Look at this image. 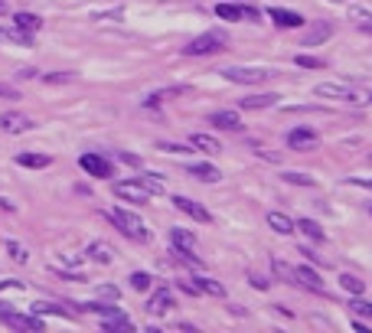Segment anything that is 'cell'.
Instances as JSON below:
<instances>
[{
    "label": "cell",
    "mask_w": 372,
    "mask_h": 333,
    "mask_svg": "<svg viewBox=\"0 0 372 333\" xmlns=\"http://www.w3.org/2000/svg\"><path fill=\"white\" fill-rule=\"evenodd\" d=\"M62 261H66V265H78V261H82V255H62Z\"/></svg>",
    "instance_id": "cell-46"
},
{
    "label": "cell",
    "mask_w": 372,
    "mask_h": 333,
    "mask_svg": "<svg viewBox=\"0 0 372 333\" xmlns=\"http://www.w3.org/2000/svg\"><path fill=\"white\" fill-rule=\"evenodd\" d=\"M190 144L196 147V151H202V154H219V151H222V144L216 141L212 134H193Z\"/></svg>",
    "instance_id": "cell-22"
},
{
    "label": "cell",
    "mask_w": 372,
    "mask_h": 333,
    "mask_svg": "<svg viewBox=\"0 0 372 333\" xmlns=\"http://www.w3.org/2000/svg\"><path fill=\"white\" fill-rule=\"evenodd\" d=\"M330 36H333V23H330V20H317L314 27H310V33H307L304 46H320V43Z\"/></svg>",
    "instance_id": "cell-15"
},
{
    "label": "cell",
    "mask_w": 372,
    "mask_h": 333,
    "mask_svg": "<svg viewBox=\"0 0 372 333\" xmlns=\"http://www.w3.org/2000/svg\"><path fill=\"white\" fill-rule=\"evenodd\" d=\"M0 36L13 39V43H20V46H33V33H27V29H0Z\"/></svg>",
    "instance_id": "cell-28"
},
{
    "label": "cell",
    "mask_w": 372,
    "mask_h": 333,
    "mask_svg": "<svg viewBox=\"0 0 372 333\" xmlns=\"http://www.w3.org/2000/svg\"><path fill=\"white\" fill-rule=\"evenodd\" d=\"M186 173L190 177H196V180H202V183H219L222 180V173L212 167V163H190L186 167Z\"/></svg>",
    "instance_id": "cell-16"
},
{
    "label": "cell",
    "mask_w": 372,
    "mask_h": 333,
    "mask_svg": "<svg viewBox=\"0 0 372 333\" xmlns=\"http://www.w3.org/2000/svg\"><path fill=\"white\" fill-rule=\"evenodd\" d=\"M173 206L180 212H186V216L196 222H212V212L206 210V206H200L196 200H190V196H173Z\"/></svg>",
    "instance_id": "cell-9"
},
{
    "label": "cell",
    "mask_w": 372,
    "mask_h": 333,
    "mask_svg": "<svg viewBox=\"0 0 372 333\" xmlns=\"http://www.w3.org/2000/svg\"><path fill=\"white\" fill-rule=\"evenodd\" d=\"M85 255L92 258V261H98V265H111V261H115V248L108 245V242H92Z\"/></svg>",
    "instance_id": "cell-17"
},
{
    "label": "cell",
    "mask_w": 372,
    "mask_h": 333,
    "mask_svg": "<svg viewBox=\"0 0 372 333\" xmlns=\"http://www.w3.org/2000/svg\"><path fill=\"white\" fill-rule=\"evenodd\" d=\"M209 124H212V128H219V131H242V118H239V111H232V108L212 111Z\"/></svg>",
    "instance_id": "cell-12"
},
{
    "label": "cell",
    "mask_w": 372,
    "mask_h": 333,
    "mask_svg": "<svg viewBox=\"0 0 372 333\" xmlns=\"http://www.w3.org/2000/svg\"><path fill=\"white\" fill-rule=\"evenodd\" d=\"M33 314H56V317H69L62 307L56 304H46V301H39V304H33Z\"/></svg>",
    "instance_id": "cell-37"
},
{
    "label": "cell",
    "mask_w": 372,
    "mask_h": 333,
    "mask_svg": "<svg viewBox=\"0 0 372 333\" xmlns=\"http://www.w3.org/2000/svg\"><path fill=\"white\" fill-rule=\"evenodd\" d=\"M284 180L287 183H297V186H317L314 177H307V173H297V170H284Z\"/></svg>",
    "instance_id": "cell-31"
},
{
    "label": "cell",
    "mask_w": 372,
    "mask_h": 333,
    "mask_svg": "<svg viewBox=\"0 0 372 333\" xmlns=\"http://www.w3.org/2000/svg\"><path fill=\"white\" fill-rule=\"evenodd\" d=\"M157 147H160V151H167V154H190V147H183V144H157Z\"/></svg>",
    "instance_id": "cell-40"
},
{
    "label": "cell",
    "mask_w": 372,
    "mask_h": 333,
    "mask_svg": "<svg viewBox=\"0 0 372 333\" xmlns=\"http://www.w3.org/2000/svg\"><path fill=\"white\" fill-rule=\"evenodd\" d=\"M115 196L118 200H128V203H147L151 200V193L144 190L137 180H118L115 183Z\"/></svg>",
    "instance_id": "cell-8"
},
{
    "label": "cell",
    "mask_w": 372,
    "mask_h": 333,
    "mask_svg": "<svg viewBox=\"0 0 372 333\" xmlns=\"http://www.w3.org/2000/svg\"><path fill=\"white\" fill-rule=\"evenodd\" d=\"M0 287H17V291H20L23 285H20V281H10V278H7V281H0Z\"/></svg>",
    "instance_id": "cell-48"
},
{
    "label": "cell",
    "mask_w": 372,
    "mask_h": 333,
    "mask_svg": "<svg viewBox=\"0 0 372 333\" xmlns=\"http://www.w3.org/2000/svg\"><path fill=\"white\" fill-rule=\"evenodd\" d=\"M78 167H82L88 177H102V180L115 177L111 161H108V157H102V154H82V157H78Z\"/></svg>",
    "instance_id": "cell-6"
},
{
    "label": "cell",
    "mask_w": 372,
    "mask_h": 333,
    "mask_svg": "<svg viewBox=\"0 0 372 333\" xmlns=\"http://www.w3.org/2000/svg\"><path fill=\"white\" fill-rule=\"evenodd\" d=\"M121 161H124V163H131V167H137V163H141L137 157H134V154H121Z\"/></svg>",
    "instance_id": "cell-45"
},
{
    "label": "cell",
    "mask_w": 372,
    "mask_h": 333,
    "mask_svg": "<svg viewBox=\"0 0 372 333\" xmlns=\"http://www.w3.org/2000/svg\"><path fill=\"white\" fill-rule=\"evenodd\" d=\"M98 294H102V297H111V301H115V297H118V287L105 285V287H102V291H98Z\"/></svg>",
    "instance_id": "cell-44"
},
{
    "label": "cell",
    "mask_w": 372,
    "mask_h": 333,
    "mask_svg": "<svg viewBox=\"0 0 372 333\" xmlns=\"http://www.w3.org/2000/svg\"><path fill=\"white\" fill-rule=\"evenodd\" d=\"M0 98H20V92L13 86H0Z\"/></svg>",
    "instance_id": "cell-43"
},
{
    "label": "cell",
    "mask_w": 372,
    "mask_h": 333,
    "mask_svg": "<svg viewBox=\"0 0 372 333\" xmlns=\"http://www.w3.org/2000/svg\"><path fill=\"white\" fill-rule=\"evenodd\" d=\"M222 76L229 79V82H239V86H261L265 79H271L268 69H248V66H229L222 69Z\"/></svg>",
    "instance_id": "cell-5"
},
{
    "label": "cell",
    "mask_w": 372,
    "mask_h": 333,
    "mask_svg": "<svg viewBox=\"0 0 372 333\" xmlns=\"http://www.w3.org/2000/svg\"><path fill=\"white\" fill-rule=\"evenodd\" d=\"M17 163L29 167V170H39V167H49V157L46 154H17Z\"/></svg>",
    "instance_id": "cell-24"
},
{
    "label": "cell",
    "mask_w": 372,
    "mask_h": 333,
    "mask_svg": "<svg viewBox=\"0 0 372 333\" xmlns=\"http://www.w3.org/2000/svg\"><path fill=\"white\" fill-rule=\"evenodd\" d=\"M17 76H20V79H33V76H36V69H20Z\"/></svg>",
    "instance_id": "cell-47"
},
{
    "label": "cell",
    "mask_w": 372,
    "mask_h": 333,
    "mask_svg": "<svg viewBox=\"0 0 372 333\" xmlns=\"http://www.w3.org/2000/svg\"><path fill=\"white\" fill-rule=\"evenodd\" d=\"M356 311V314H363V317H372V301H353L350 304Z\"/></svg>",
    "instance_id": "cell-39"
},
{
    "label": "cell",
    "mask_w": 372,
    "mask_h": 333,
    "mask_svg": "<svg viewBox=\"0 0 372 333\" xmlns=\"http://www.w3.org/2000/svg\"><path fill=\"white\" fill-rule=\"evenodd\" d=\"M134 180L141 183V186L151 193V196H160V193H163V180L157 177V173H141V177H134Z\"/></svg>",
    "instance_id": "cell-23"
},
{
    "label": "cell",
    "mask_w": 372,
    "mask_h": 333,
    "mask_svg": "<svg viewBox=\"0 0 372 333\" xmlns=\"http://www.w3.org/2000/svg\"><path fill=\"white\" fill-rule=\"evenodd\" d=\"M268 17L275 20L277 27H304V17L297 13V10H284V7H268Z\"/></svg>",
    "instance_id": "cell-13"
},
{
    "label": "cell",
    "mask_w": 372,
    "mask_h": 333,
    "mask_svg": "<svg viewBox=\"0 0 372 333\" xmlns=\"http://www.w3.org/2000/svg\"><path fill=\"white\" fill-rule=\"evenodd\" d=\"M317 144H320V134L314 128H291V134H287V147L291 151H310Z\"/></svg>",
    "instance_id": "cell-7"
},
{
    "label": "cell",
    "mask_w": 372,
    "mask_h": 333,
    "mask_svg": "<svg viewBox=\"0 0 372 333\" xmlns=\"http://www.w3.org/2000/svg\"><path fill=\"white\" fill-rule=\"evenodd\" d=\"M350 17L356 20V27H359V29H366V33H372V13H366V10L353 7V10H350Z\"/></svg>",
    "instance_id": "cell-30"
},
{
    "label": "cell",
    "mask_w": 372,
    "mask_h": 333,
    "mask_svg": "<svg viewBox=\"0 0 372 333\" xmlns=\"http://www.w3.org/2000/svg\"><path fill=\"white\" fill-rule=\"evenodd\" d=\"M43 82H49V86H62V82H76V72H49V76H43Z\"/></svg>",
    "instance_id": "cell-36"
},
{
    "label": "cell",
    "mask_w": 372,
    "mask_h": 333,
    "mask_svg": "<svg viewBox=\"0 0 372 333\" xmlns=\"http://www.w3.org/2000/svg\"><path fill=\"white\" fill-rule=\"evenodd\" d=\"M340 285H343L350 294H363L366 291V281H359L356 275H340Z\"/></svg>",
    "instance_id": "cell-29"
},
{
    "label": "cell",
    "mask_w": 372,
    "mask_h": 333,
    "mask_svg": "<svg viewBox=\"0 0 372 333\" xmlns=\"http://www.w3.org/2000/svg\"><path fill=\"white\" fill-rule=\"evenodd\" d=\"M216 17L222 20H258L255 7H235V4H219L216 7Z\"/></svg>",
    "instance_id": "cell-14"
},
{
    "label": "cell",
    "mask_w": 372,
    "mask_h": 333,
    "mask_svg": "<svg viewBox=\"0 0 372 333\" xmlns=\"http://www.w3.org/2000/svg\"><path fill=\"white\" fill-rule=\"evenodd\" d=\"M277 105V95L275 92H265V95H248L239 102V108H245V111H258V108H271Z\"/></svg>",
    "instance_id": "cell-19"
},
{
    "label": "cell",
    "mask_w": 372,
    "mask_h": 333,
    "mask_svg": "<svg viewBox=\"0 0 372 333\" xmlns=\"http://www.w3.org/2000/svg\"><path fill=\"white\" fill-rule=\"evenodd\" d=\"M294 229H301V232H304V236L307 238H314V242H324V229H320V226H317V222L314 219H301V222H294Z\"/></svg>",
    "instance_id": "cell-27"
},
{
    "label": "cell",
    "mask_w": 372,
    "mask_h": 333,
    "mask_svg": "<svg viewBox=\"0 0 372 333\" xmlns=\"http://www.w3.org/2000/svg\"><path fill=\"white\" fill-rule=\"evenodd\" d=\"M271 268H275L277 278H284V281H291V285H294V268H291V265H284L281 258H271Z\"/></svg>",
    "instance_id": "cell-32"
},
{
    "label": "cell",
    "mask_w": 372,
    "mask_h": 333,
    "mask_svg": "<svg viewBox=\"0 0 372 333\" xmlns=\"http://www.w3.org/2000/svg\"><path fill=\"white\" fill-rule=\"evenodd\" d=\"M0 320L10 327V330H43V320L36 314H17L13 304H0Z\"/></svg>",
    "instance_id": "cell-4"
},
{
    "label": "cell",
    "mask_w": 372,
    "mask_h": 333,
    "mask_svg": "<svg viewBox=\"0 0 372 333\" xmlns=\"http://www.w3.org/2000/svg\"><path fill=\"white\" fill-rule=\"evenodd\" d=\"M268 226L275 229L277 236H291V232H297L294 219H291V216H284V212H268Z\"/></svg>",
    "instance_id": "cell-20"
},
{
    "label": "cell",
    "mask_w": 372,
    "mask_h": 333,
    "mask_svg": "<svg viewBox=\"0 0 372 333\" xmlns=\"http://www.w3.org/2000/svg\"><path fill=\"white\" fill-rule=\"evenodd\" d=\"M294 285H301L304 291H314V294H324V291H326L324 281H320V275H317L314 268H307V265L294 268Z\"/></svg>",
    "instance_id": "cell-10"
},
{
    "label": "cell",
    "mask_w": 372,
    "mask_h": 333,
    "mask_svg": "<svg viewBox=\"0 0 372 333\" xmlns=\"http://www.w3.org/2000/svg\"><path fill=\"white\" fill-rule=\"evenodd\" d=\"M7 252H10V258H13V261H17V265H27V248L20 245V242H13V238H10L7 242Z\"/></svg>",
    "instance_id": "cell-33"
},
{
    "label": "cell",
    "mask_w": 372,
    "mask_h": 333,
    "mask_svg": "<svg viewBox=\"0 0 372 333\" xmlns=\"http://www.w3.org/2000/svg\"><path fill=\"white\" fill-rule=\"evenodd\" d=\"M4 10H7V4H4V0H0V13H4Z\"/></svg>",
    "instance_id": "cell-49"
},
{
    "label": "cell",
    "mask_w": 372,
    "mask_h": 333,
    "mask_svg": "<svg viewBox=\"0 0 372 333\" xmlns=\"http://www.w3.org/2000/svg\"><path fill=\"white\" fill-rule=\"evenodd\" d=\"M33 128V121H29L27 114H20V111H4L0 114V131H7V134H23Z\"/></svg>",
    "instance_id": "cell-11"
},
{
    "label": "cell",
    "mask_w": 372,
    "mask_h": 333,
    "mask_svg": "<svg viewBox=\"0 0 372 333\" xmlns=\"http://www.w3.org/2000/svg\"><path fill=\"white\" fill-rule=\"evenodd\" d=\"M193 285H196V291L200 294H212V297H226V287L216 281V278H206V275H200V278H193Z\"/></svg>",
    "instance_id": "cell-21"
},
{
    "label": "cell",
    "mask_w": 372,
    "mask_h": 333,
    "mask_svg": "<svg viewBox=\"0 0 372 333\" xmlns=\"http://www.w3.org/2000/svg\"><path fill=\"white\" fill-rule=\"evenodd\" d=\"M102 327H105V330H134V324L131 320H128V317L124 314H111V317H102Z\"/></svg>",
    "instance_id": "cell-26"
},
{
    "label": "cell",
    "mask_w": 372,
    "mask_h": 333,
    "mask_svg": "<svg viewBox=\"0 0 372 333\" xmlns=\"http://www.w3.org/2000/svg\"><path fill=\"white\" fill-rule=\"evenodd\" d=\"M314 92L320 98H336V102H372V92L353 86V82H320Z\"/></svg>",
    "instance_id": "cell-2"
},
{
    "label": "cell",
    "mask_w": 372,
    "mask_h": 333,
    "mask_svg": "<svg viewBox=\"0 0 372 333\" xmlns=\"http://www.w3.org/2000/svg\"><path fill=\"white\" fill-rule=\"evenodd\" d=\"M180 92H183V88H163V92H153V95H147V98H144V105H147V108H151V105H160L163 98L180 95Z\"/></svg>",
    "instance_id": "cell-34"
},
{
    "label": "cell",
    "mask_w": 372,
    "mask_h": 333,
    "mask_svg": "<svg viewBox=\"0 0 372 333\" xmlns=\"http://www.w3.org/2000/svg\"><path fill=\"white\" fill-rule=\"evenodd\" d=\"M108 219L115 222V229H121L128 238H134V242H151V232H147V222L137 216V212L124 210V206H115V210L105 212Z\"/></svg>",
    "instance_id": "cell-1"
},
{
    "label": "cell",
    "mask_w": 372,
    "mask_h": 333,
    "mask_svg": "<svg viewBox=\"0 0 372 333\" xmlns=\"http://www.w3.org/2000/svg\"><path fill=\"white\" fill-rule=\"evenodd\" d=\"M330 4H336V0H330Z\"/></svg>",
    "instance_id": "cell-50"
},
{
    "label": "cell",
    "mask_w": 372,
    "mask_h": 333,
    "mask_svg": "<svg viewBox=\"0 0 372 333\" xmlns=\"http://www.w3.org/2000/svg\"><path fill=\"white\" fill-rule=\"evenodd\" d=\"M222 49H226V33L209 29V33L196 36L193 43H186V46H183V53H186V56H212V53H222Z\"/></svg>",
    "instance_id": "cell-3"
},
{
    "label": "cell",
    "mask_w": 372,
    "mask_h": 333,
    "mask_svg": "<svg viewBox=\"0 0 372 333\" xmlns=\"http://www.w3.org/2000/svg\"><path fill=\"white\" fill-rule=\"evenodd\" d=\"M170 307H173V294L167 291V287H160V291H153V297L147 301V311H151V314H167Z\"/></svg>",
    "instance_id": "cell-18"
},
{
    "label": "cell",
    "mask_w": 372,
    "mask_h": 333,
    "mask_svg": "<svg viewBox=\"0 0 372 333\" xmlns=\"http://www.w3.org/2000/svg\"><path fill=\"white\" fill-rule=\"evenodd\" d=\"M151 285H153V278L147 275V271H134V275H131V287H134V291H147Z\"/></svg>",
    "instance_id": "cell-35"
},
{
    "label": "cell",
    "mask_w": 372,
    "mask_h": 333,
    "mask_svg": "<svg viewBox=\"0 0 372 333\" xmlns=\"http://www.w3.org/2000/svg\"><path fill=\"white\" fill-rule=\"evenodd\" d=\"M13 23H17V29H27V33H36V29L43 27V20H39L36 13H17Z\"/></svg>",
    "instance_id": "cell-25"
},
{
    "label": "cell",
    "mask_w": 372,
    "mask_h": 333,
    "mask_svg": "<svg viewBox=\"0 0 372 333\" xmlns=\"http://www.w3.org/2000/svg\"><path fill=\"white\" fill-rule=\"evenodd\" d=\"M350 186H366V190H372V177H350Z\"/></svg>",
    "instance_id": "cell-41"
},
{
    "label": "cell",
    "mask_w": 372,
    "mask_h": 333,
    "mask_svg": "<svg viewBox=\"0 0 372 333\" xmlns=\"http://www.w3.org/2000/svg\"><path fill=\"white\" fill-rule=\"evenodd\" d=\"M268 285H271V281H265L261 275H252V287H258V291H268Z\"/></svg>",
    "instance_id": "cell-42"
},
{
    "label": "cell",
    "mask_w": 372,
    "mask_h": 333,
    "mask_svg": "<svg viewBox=\"0 0 372 333\" xmlns=\"http://www.w3.org/2000/svg\"><path fill=\"white\" fill-rule=\"evenodd\" d=\"M294 62H297L301 69H324V66H326L324 59H317V56H297Z\"/></svg>",
    "instance_id": "cell-38"
}]
</instances>
